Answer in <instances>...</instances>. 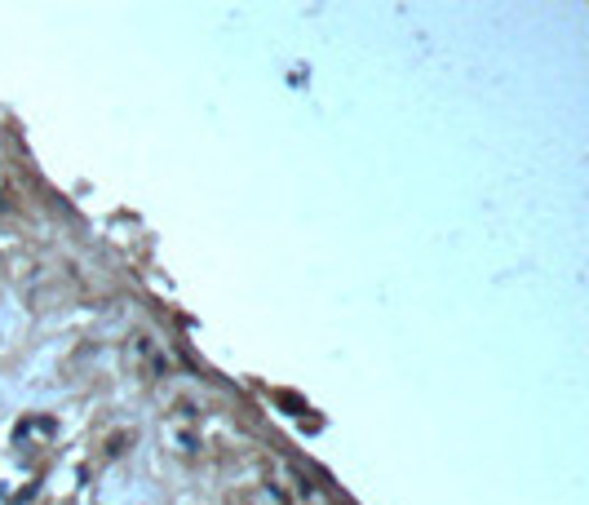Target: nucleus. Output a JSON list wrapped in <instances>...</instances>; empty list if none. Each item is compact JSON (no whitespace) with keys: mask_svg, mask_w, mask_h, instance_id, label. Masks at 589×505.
Returning <instances> with one entry per match:
<instances>
[]
</instances>
